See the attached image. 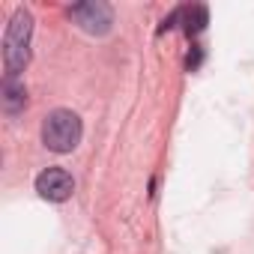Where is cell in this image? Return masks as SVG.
Segmentation results:
<instances>
[{"label": "cell", "mask_w": 254, "mask_h": 254, "mask_svg": "<svg viewBox=\"0 0 254 254\" xmlns=\"http://www.w3.org/2000/svg\"><path fill=\"white\" fill-rule=\"evenodd\" d=\"M30 36H33V15L30 9L18 6L15 15L6 24V36H3V63H6V75H21L24 66L30 63Z\"/></svg>", "instance_id": "cell-1"}, {"label": "cell", "mask_w": 254, "mask_h": 254, "mask_svg": "<svg viewBox=\"0 0 254 254\" xmlns=\"http://www.w3.org/2000/svg\"><path fill=\"white\" fill-rule=\"evenodd\" d=\"M42 144L51 153H72L81 144V117L69 108H57L42 123Z\"/></svg>", "instance_id": "cell-2"}, {"label": "cell", "mask_w": 254, "mask_h": 254, "mask_svg": "<svg viewBox=\"0 0 254 254\" xmlns=\"http://www.w3.org/2000/svg\"><path fill=\"white\" fill-rule=\"evenodd\" d=\"M69 15L90 36H105L114 27V9L105 3V0H84V3H75L69 9Z\"/></svg>", "instance_id": "cell-3"}, {"label": "cell", "mask_w": 254, "mask_h": 254, "mask_svg": "<svg viewBox=\"0 0 254 254\" xmlns=\"http://www.w3.org/2000/svg\"><path fill=\"white\" fill-rule=\"evenodd\" d=\"M36 191H39V197H45V200H51V203H63V200L72 197L75 180H72V174L63 171V168H45V171L36 177Z\"/></svg>", "instance_id": "cell-4"}, {"label": "cell", "mask_w": 254, "mask_h": 254, "mask_svg": "<svg viewBox=\"0 0 254 254\" xmlns=\"http://www.w3.org/2000/svg\"><path fill=\"white\" fill-rule=\"evenodd\" d=\"M0 105H3V111L9 117H15L18 111H24V105H27V87H24L21 78H15V75L3 78V87H0Z\"/></svg>", "instance_id": "cell-5"}, {"label": "cell", "mask_w": 254, "mask_h": 254, "mask_svg": "<svg viewBox=\"0 0 254 254\" xmlns=\"http://www.w3.org/2000/svg\"><path fill=\"white\" fill-rule=\"evenodd\" d=\"M174 12H177V24H183L186 36H197V33L209 24V12H206V6H200V3H194V6H180V9H174Z\"/></svg>", "instance_id": "cell-6"}, {"label": "cell", "mask_w": 254, "mask_h": 254, "mask_svg": "<svg viewBox=\"0 0 254 254\" xmlns=\"http://www.w3.org/2000/svg\"><path fill=\"white\" fill-rule=\"evenodd\" d=\"M191 48H194V51H191V54H189V60H186V66H189V72H194V69L200 66V57H203L197 45H191Z\"/></svg>", "instance_id": "cell-7"}]
</instances>
